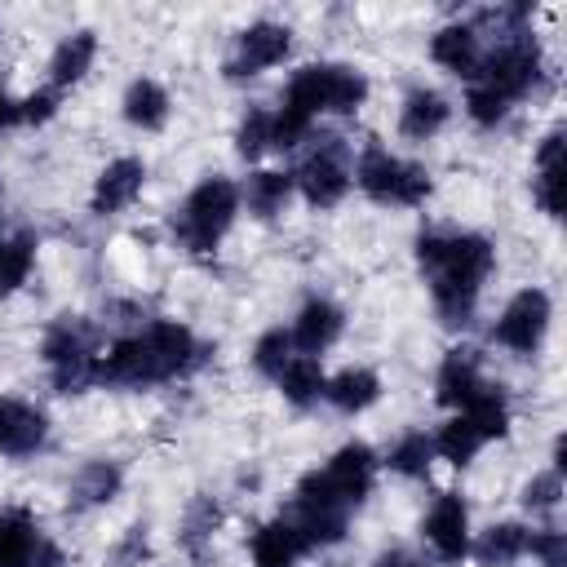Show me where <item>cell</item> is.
<instances>
[{"label": "cell", "instance_id": "6da1fadb", "mask_svg": "<svg viewBox=\"0 0 567 567\" xmlns=\"http://www.w3.org/2000/svg\"><path fill=\"white\" fill-rule=\"evenodd\" d=\"M416 266L430 284L434 310L447 328H465L474 319L478 292L496 266V248L478 230H421Z\"/></svg>", "mask_w": 567, "mask_h": 567}, {"label": "cell", "instance_id": "7a4b0ae2", "mask_svg": "<svg viewBox=\"0 0 567 567\" xmlns=\"http://www.w3.org/2000/svg\"><path fill=\"white\" fill-rule=\"evenodd\" d=\"M208 346L177 319H151L146 328H133L106 346L97 359V381L120 385V390H142V385H164L177 377H190L195 368L208 363Z\"/></svg>", "mask_w": 567, "mask_h": 567}, {"label": "cell", "instance_id": "3957f363", "mask_svg": "<svg viewBox=\"0 0 567 567\" xmlns=\"http://www.w3.org/2000/svg\"><path fill=\"white\" fill-rule=\"evenodd\" d=\"M372 483H377V452L368 443H346L297 483L292 509H319V514L350 518V509L368 501Z\"/></svg>", "mask_w": 567, "mask_h": 567}, {"label": "cell", "instance_id": "277c9868", "mask_svg": "<svg viewBox=\"0 0 567 567\" xmlns=\"http://www.w3.org/2000/svg\"><path fill=\"white\" fill-rule=\"evenodd\" d=\"M363 102H368V80H363V71L341 66V62H315V66L292 71L279 111H288V115L315 124V115H323V111H332V115H354Z\"/></svg>", "mask_w": 567, "mask_h": 567}, {"label": "cell", "instance_id": "5b68a950", "mask_svg": "<svg viewBox=\"0 0 567 567\" xmlns=\"http://www.w3.org/2000/svg\"><path fill=\"white\" fill-rule=\"evenodd\" d=\"M235 213H239V186L230 177H217L213 173L173 213V235H177V244L186 252H199L204 257V252H213L221 244V235L230 230Z\"/></svg>", "mask_w": 567, "mask_h": 567}, {"label": "cell", "instance_id": "8992f818", "mask_svg": "<svg viewBox=\"0 0 567 567\" xmlns=\"http://www.w3.org/2000/svg\"><path fill=\"white\" fill-rule=\"evenodd\" d=\"M40 354L49 363V381L58 394H80L97 381V323H89L84 315H62L49 323Z\"/></svg>", "mask_w": 567, "mask_h": 567}, {"label": "cell", "instance_id": "52a82bcc", "mask_svg": "<svg viewBox=\"0 0 567 567\" xmlns=\"http://www.w3.org/2000/svg\"><path fill=\"white\" fill-rule=\"evenodd\" d=\"M350 182H354L368 199L394 204V208H416V204H425L430 190H434V182H430V173H425L421 164L399 159V155H390L385 146H368V151L359 155V164L350 168Z\"/></svg>", "mask_w": 567, "mask_h": 567}, {"label": "cell", "instance_id": "ba28073f", "mask_svg": "<svg viewBox=\"0 0 567 567\" xmlns=\"http://www.w3.org/2000/svg\"><path fill=\"white\" fill-rule=\"evenodd\" d=\"M545 75V58H540V44L532 40V31H514V35H501L487 53H483V66L470 84H487L492 93H501L509 106L518 97H527Z\"/></svg>", "mask_w": 567, "mask_h": 567}, {"label": "cell", "instance_id": "9c48e42d", "mask_svg": "<svg viewBox=\"0 0 567 567\" xmlns=\"http://www.w3.org/2000/svg\"><path fill=\"white\" fill-rule=\"evenodd\" d=\"M292 186H297L315 208L341 204V195L350 190V146H346V137H337V133L310 137V151H306L301 164L292 168Z\"/></svg>", "mask_w": 567, "mask_h": 567}, {"label": "cell", "instance_id": "30bf717a", "mask_svg": "<svg viewBox=\"0 0 567 567\" xmlns=\"http://www.w3.org/2000/svg\"><path fill=\"white\" fill-rule=\"evenodd\" d=\"M549 315H554L549 292H545V288H523V292H514V297L505 301V310H501L492 337H496L505 350H514V354H536L540 341H545V332H549Z\"/></svg>", "mask_w": 567, "mask_h": 567}, {"label": "cell", "instance_id": "8fae6325", "mask_svg": "<svg viewBox=\"0 0 567 567\" xmlns=\"http://www.w3.org/2000/svg\"><path fill=\"white\" fill-rule=\"evenodd\" d=\"M288 53H292V31L284 22H252L235 40V53L226 58V75L230 80H252L266 66L284 62Z\"/></svg>", "mask_w": 567, "mask_h": 567}, {"label": "cell", "instance_id": "7c38bea8", "mask_svg": "<svg viewBox=\"0 0 567 567\" xmlns=\"http://www.w3.org/2000/svg\"><path fill=\"white\" fill-rule=\"evenodd\" d=\"M421 536L439 563H461L470 554V509L456 492H439L421 518Z\"/></svg>", "mask_w": 567, "mask_h": 567}, {"label": "cell", "instance_id": "4fadbf2b", "mask_svg": "<svg viewBox=\"0 0 567 567\" xmlns=\"http://www.w3.org/2000/svg\"><path fill=\"white\" fill-rule=\"evenodd\" d=\"M49 443V421L35 403L0 394V456H35Z\"/></svg>", "mask_w": 567, "mask_h": 567}, {"label": "cell", "instance_id": "5bb4252c", "mask_svg": "<svg viewBox=\"0 0 567 567\" xmlns=\"http://www.w3.org/2000/svg\"><path fill=\"white\" fill-rule=\"evenodd\" d=\"M483 53H487V44H483V35L474 31V22H447V27H439V31L430 35V58H434L443 71L461 75V80H474V75H478Z\"/></svg>", "mask_w": 567, "mask_h": 567}, {"label": "cell", "instance_id": "9a60e30c", "mask_svg": "<svg viewBox=\"0 0 567 567\" xmlns=\"http://www.w3.org/2000/svg\"><path fill=\"white\" fill-rule=\"evenodd\" d=\"M146 186V164L133 159V155H120L111 159L102 173H97V186H93V213L97 217H111V213H124Z\"/></svg>", "mask_w": 567, "mask_h": 567}, {"label": "cell", "instance_id": "2e32d148", "mask_svg": "<svg viewBox=\"0 0 567 567\" xmlns=\"http://www.w3.org/2000/svg\"><path fill=\"white\" fill-rule=\"evenodd\" d=\"M483 363H478V354L470 350V346H456V350H447L443 354V363H439V372H434V399L443 403V408H465L478 390H483Z\"/></svg>", "mask_w": 567, "mask_h": 567}, {"label": "cell", "instance_id": "e0dca14e", "mask_svg": "<svg viewBox=\"0 0 567 567\" xmlns=\"http://www.w3.org/2000/svg\"><path fill=\"white\" fill-rule=\"evenodd\" d=\"M341 328H346V315H341V306L332 301V297H310L301 310H297V319H292V346L301 350V354H319V350H328L337 337H341Z\"/></svg>", "mask_w": 567, "mask_h": 567}, {"label": "cell", "instance_id": "ac0fdd59", "mask_svg": "<svg viewBox=\"0 0 567 567\" xmlns=\"http://www.w3.org/2000/svg\"><path fill=\"white\" fill-rule=\"evenodd\" d=\"M447 115H452V106H447V97L439 93V89H412L408 97H403V106H399V133L403 137H412V142H430L443 124H447Z\"/></svg>", "mask_w": 567, "mask_h": 567}, {"label": "cell", "instance_id": "d6986e66", "mask_svg": "<svg viewBox=\"0 0 567 567\" xmlns=\"http://www.w3.org/2000/svg\"><path fill=\"white\" fill-rule=\"evenodd\" d=\"M248 549H252V567H297V558L306 554L297 527H292L284 514L270 518V523H261V527L252 532Z\"/></svg>", "mask_w": 567, "mask_h": 567}, {"label": "cell", "instance_id": "ffe728a7", "mask_svg": "<svg viewBox=\"0 0 567 567\" xmlns=\"http://www.w3.org/2000/svg\"><path fill=\"white\" fill-rule=\"evenodd\" d=\"M532 195L540 204V213L563 217V128L545 133V142L536 146V177H532Z\"/></svg>", "mask_w": 567, "mask_h": 567}, {"label": "cell", "instance_id": "44dd1931", "mask_svg": "<svg viewBox=\"0 0 567 567\" xmlns=\"http://www.w3.org/2000/svg\"><path fill=\"white\" fill-rule=\"evenodd\" d=\"M40 527L35 514L27 505H4L0 509V567H27V558L40 545Z\"/></svg>", "mask_w": 567, "mask_h": 567}, {"label": "cell", "instance_id": "7402d4cb", "mask_svg": "<svg viewBox=\"0 0 567 567\" xmlns=\"http://www.w3.org/2000/svg\"><path fill=\"white\" fill-rule=\"evenodd\" d=\"M93 58H97V35L93 31H71L58 49H53V58H49V89H71L75 80H84V71L93 66Z\"/></svg>", "mask_w": 567, "mask_h": 567}, {"label": "cell", "instance_id": "603a6c76", "mask_svg": "<svg viewBox=\"0 0 567 567\" xmlns=\"http://www.w3.org/2000/svg\"><path fill=\"white\" fill-rule=\"evenodd\" d=\"M120 483H124V470H120L115 461H89V465H80V474L71 478L66 505H71V509H93V505H106V501H115Z\"/></svg>", "mask_w": 567, "mask_h": 567}, {"label": "cell", "instance_id": "cb8c5ba5", "mask_svg": "<svg viewBox=\"0 0 567 567\" xmlns=\"http://www.w3.org/2000/svg\"><path fill=\"white\" fill-rule=\"evenodd\" d=\"M124 120L133 124V128H142V133H151V128H164V120H168V89L159 84V80H151V75H142V80H133L128 89H124Z\"/></svg>", "mask_w": 567, "mask_h": 567}, {"label": "cell", "instance_id": "d4e9b609", "mask_svg": "<svg viewBox=\"0 0 567 567\" xmlns=\"http://www.w3.org/2000/svg\"><path fill=\"white\" fill-rule=\"evenodd\" d=\"M323 399L337 412H363V408H372L381 399V377L372 368H341L337 377H328Z\"/></svg>", "mask_w": 567, "mask_h": 567}, {"label": "cell", "instance_id": "484cf974", "mask_svg": "<svg viewBox=\"0 0 567 567\" xmlns=\"http://www.w3.org/2000/svg\"><path fill=\"white\" fill-rule=\"evenodd\" d=\"M527 540H532V527H523V523H492L474 540V558L483 567H514L527 554Z\"/></svg>", "mask_w": 567, "mask_h": 567}, {"label": "cell", "instance_id": "4316f807", "mask_svg": "<svg viewBox=\"0 0 567 567\" xmlns=\"http://www.w3.org/2000/svg\"><path fill=\"white\" fill-rule=\"evenodd\" d=\"M292 190H297V186H292V173L261 168V173H252V177H248V186L239 190V204H248V213H252V217L270 221L275 213H284V204H288V195H292Z\"/></svg>", "mask_w": 567, "mask_h": 567}, {"label": "cell", "instance_id": "83f0119b", "mask_svg": "<svg viewBox=\"0 0 567 567\" xmlns=\"http://www.w3.org/2000/svg\"><path fill=\"white\" fill-rule=\"evenodd\" d=\"M275 381H279V390H284V399H288L292 408L319 403V399H323V385H328V377H323V368H319L315 354H292Z\"/></svg>", "mask_w": 567, "mask_h": 567}, {"label": "cell", "instance_id": "f1b7e54d", "mask_svg": "<svg viewBox=\"0 0 567 567\" xmlns=\"http://www.w3.org/2000/svg\"><path fill=\"white\" fill-rule=\"evenodd\" d=\"M461 416L478 430L483 443H487V439H501V434L509 430V394H505V385L483 381V390L461 408Z\"/></svg>", "mask_w": 567, "mask_h": 567}, {"label": "cell", "instance_id": "f546056e", "mask_svg": "<svg viewBox=\"0 0 567 567\" xmlns=\"http://www.w3.org/2000/svg\"><path fill=\"white\" fill-rule=\"evenodd\" d=\"M31 266H35V235L27 230L0 235V297L18 292L31 279Z\"/></svg>", "mask_w": 567, "mask_h": 567}, {"label": "cell", "instance_id": "4dcf8cb0", "mask_svg": "<svg viewBox=\"0 0 567 567\" xmlns=\"http://www.w3.org/2000/svg\"><path fill=\"white\" fill-rule=\"evenodd\" d=\"M430 461H434V443H430L425 430L399 434V439L390 443V452H385V465H390L394 474H403V478H425Z\"/></svg>", "mask_w": 567, "mask_h": 567}, {"label": "cell", "instance_id": "1f68e13d", "mask_svg": "<svg viewBox=\"0 0 567 567\" xmlns=\"http://www.w3.org/2000/svg\"><path fill=\"white\" fill-rule=\"evenodd\" d=\"M430 443H434V456H443V461H447V465H456V470H461V465H470V461H474V452L483 447L478 430H474L461 412H456L447 425H439V434H434Z\"/></svg>", "mask_w": 567, "mask_h": 567}, {"label": "cell", "instance_id": "d6a6232c", "mask_svg": "<svg viewBox=\"0 0 567 567\" xmlns=\"http://www.w3.org/2000/svg\"><path fill=\"white\" fill-rule=\"evenodd\" d=\"M217 523H221V505H217L213 496H195V501L186 505V518H182V545H186L190 554H204V545L213 540Z\"/></svg>", "mask_w": 567, "mask_h": 567}, {"label": "cell", "instance_id": "836d02e7", "mask_svg": "<svg viewBox=\"0 0 567 567\" xmlns=\"http://www.w3.org/2000/svg\"><path fill=\"white\" fill-rule=\"evenodd\" d=\"M292 332H284V328H270V332H261L257 337V346H252V368L261 372V377H279L284 372V363L292 359Z\"/></svg>", "mask_w": 567, "mask_h": 567}, {"label": "cell", "instance_id": "e575fe53", "mask_svg": "<svg viewBox=\"0 0 567 567\" xmlns=\"http://www.w3.org/2000/svg\"><path fill=\"white\" fill-rule=\"evenodd\" d=\"M465 115L478 124V128H496L505 115H509V102L501 93H492L487 84H470L465 93Z\"/></svg>", "mask_w": 567, "mask_h": 567}, {"label": "cell", "instance_id": "d590c367", "mask_svg": "<svg viewBox=\"0 0 567 567\" xmlns=\"http://www.w3.org/2000/svg\"><path fill=\"white\" fill-rule=\"evenodd\" d=\"M266 146H270V111H248V115L239 120L235 151H239L244 159H257Z\"/></svg>", "mask_w": 567, "mask_h": 567}, {"label": "cell", "instance_id": "8d00e7d4", "mask_svg": "<svg viewBox=\"0 0 567 567\" xmlns=\"http://www.w3.org/2000/svg\"><path fill=\"white\" fill-rule=\"evenodd\" d=\"M558 501H563V474H558V470H545V474H536V478L523 487V505L536 509V514H549Z\"/></svg>", "mask_w": 567, "mask_h": 567}, {"label": "cell", "instance_id": "74e56055", "mask_svg": "<svg viewBox=\"0 0 567 567\" xmlns=\"http://www.w3.org/2000/svg\"><path fill=\"white\" fill-rule=\"evenodd\" d=\"M151 558V545H146V527H128L115 549H111V567H142Z\"/></svg>", "mask_w": 567, "mask_h": 567}, {"label": "cell", "instance_id": "f35d334b", "mask_svg": "<svg viewBox=\"0 0 567 567\" xmlns=\"http://www.w3.org/2000/svg\"><path fill=\"white\" fill-rule=\"evenodd\" d=\"M527 554H536L545 567H563V554H567V545H563V532H558V527H540V532H532V540H527Z\"/></svg>", "mask_w": 567, "mask_h": 567}, {"label": "cell", "instance_id": "ab89813d", "mask_svg": "<svg viewBox=\"0 0 567 567\" xmlns=\"http://www.w3.org/2000/svg\"><path fill=\"white\" fill-rule=\"evenodd\" d=\"M53 111H58V89H40V93H31L27 102H18V115H22L27 124H44Z\"/></svg>", "mask_w": 567, "mask_h": 567}, {"label": "cell", "instance_id": "60d3db41", "mask_svg": "<svg viewBox=\"0 0 567 567\" xmlns=\"http://www.w3.org/2000/svg\"><path fill=\"white\" fill-rule=\"evenodd\" d=\"M27 567H71V563H66V554H62L53 540H40L35 554L27 558Z\"/></svg>", "mask_w": 567, "mask_h": 567}, {"label": "cell", "instance_id": "b9f144b4", "mask_svg": "<svg viewBox=\"0 0 567 567\" xmlns=\"http://www.w3.org/2000/svg\"><path fill=\"white\" fill-rule=\"evenodd\" d=\"M372 567H425V563H416L408 549H385V554H377Z\"/></svg>", "mask_w": 567, "mask_h": 567}, {"label": "cell", "instance_id": "7bdbcfd3", "mask_svg": "<svg viewBox=\"0 0 567 567\" xmlns=\"http://www.w3.org/2000/svg\"><path fill=\"white\" fill-rule=\"evenodd\" d=\"M18 120H22V115H18V102H13V97L4 93V84H0V133H4L9 124H18Z\"/></svg>", "mask_w": 567, "mask_h": 567}]
</instances>
